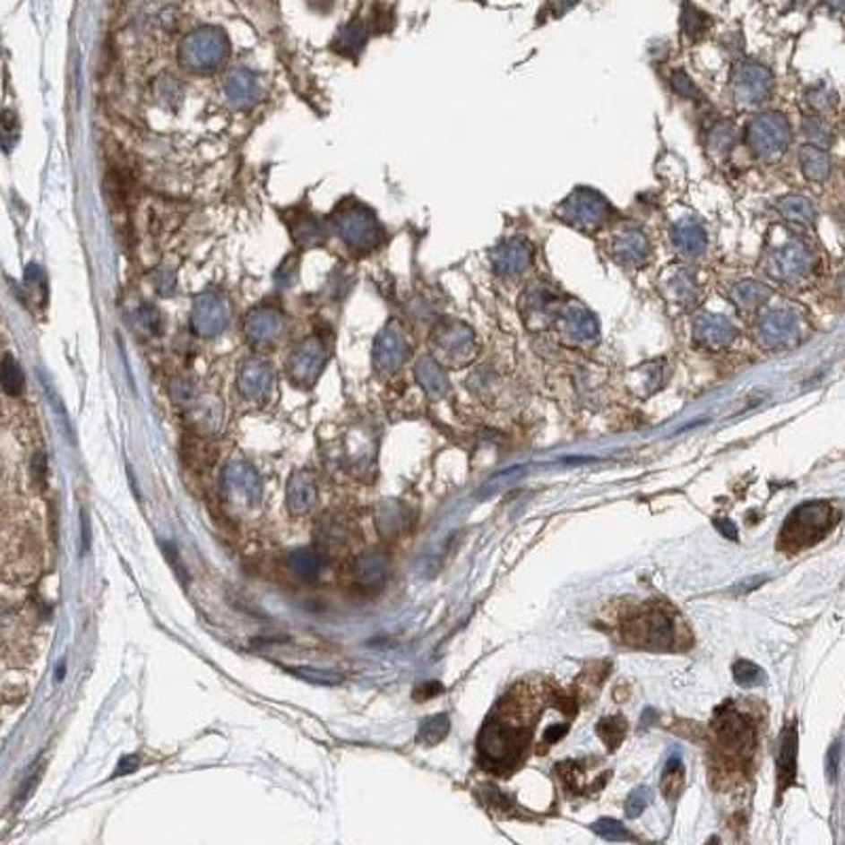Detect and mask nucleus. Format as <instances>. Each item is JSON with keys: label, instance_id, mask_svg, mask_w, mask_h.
<instances>
[{"label": "nucleus", "instance_id": "27", "mask_svg": "<svg viewBox=\"0 0 845 845\" xmlns=\"http://www.w3.org/2000/svg\"><path fill=\"white\" fill-rule=\"evenodd\" d=\"M729 298L742 313H753L763 309L772 298V289L761 281L744 280L729 288Z\"/></svg>", "mask_w": 845, "mask_h": 845}, {"label": "nucleus", "instance_id": "25", "mask_svg": "<svg viewBox=\"0 0 845 845\" xmlns=\"http://www.w3.org/2000/svg\"><path fill=\"white\" fill-rule=\"evenodd\" d=\"M224 93H227L228 102L239 106V108L252 106L260 96L256 74L247 68L233 70V73L227 76V82H224Z\"/></svg>", "mask_w": 845, "mask_h": 845}, {"label": "nucleus", "instance_id": "42", "mask_svg": "<svg viewBox=\"0 0 845 845\" xmlns=\"http://www.w3.org/2000/svg\"><path fill=\"white\" fill-rule=\"evenodd\" d=\"M313 499V482L309 476L297 474L289 482V501L298 505H306Z\"/></svg>", "mask_w": 845, "mask_h": 845}, {"label": "nucleus", "instance_id": "48", "mask_svg": "<svg viewBox=\"0 0 845 845\" xmlns=\"http://www.w3.org/2000/svg\"><path fill=\"white\" fill-rule=\"evenodd\" d=\"M151 280L155 283L157 292L161 294V297H171V294L176 292V275L171 269L159 267L157 271H152Z\"/></svg>", "mask_w": 845, "mask_h": 845}, {"label": "nucleus", "instance_id": "1", "mask_svg": "<svg viewBox=\"0 0 845 845\" xmlns=\"http://www.w3.org/2000/svg\"><path fill=\"white\" fill-rule=\"evenodd\" d=\"M815 269V254L806 239L778 228V237L772 239L765 254L767 275L786 286H799L807 281Z\"/></svg>", "mask_w": 845, "mask_h": 845}, {"label": "nucleus", "instance_id": "53", "mask_svg": "<svg viewBox=\"0 0 845 845\" xmlns=\"http://www.w3.org/2000/svg\"><path fill=\"white\" fill-rule=\"evenodd\" d=\"M566 731H569V725H552L543 734V740H546V744H556L566 736Z\"/></svg>", "mask_w": 845, "mask_h": 845}, {"label": "nucleus", "instance_id": "41", "mask_svg": "<svg viewBox=\"0 0 845 845\" xmlns=\"http://www.w3.org/2000/svg\"><path fill=\"white\" fill-rule=\"evenodd\" d=\"M803 134L806 138L812 142V146H818V149H824V146L831 144V127L826 125L823 119H809L803 123Z\"/></svg>", "mask_w": 845, "mask_h": 845}, {"label": "nucleus", "instance_id": "4", "mask_svg": "<svg viewBox=\"0 0 845 845\" xmlns=\"http://www.w3.org/2000/svg\"><path fill=\"white\" fill-rule=\"evenodd\" d=\"M831 512L832 507L826 501H814V504H803L797 507L786 518L782 537H780L784 549L797 552V549H803L823 539L826 530L831 529Z\"/></svg>", "mask_w": 845, "mask_h": 845}, {"label": "nucleus", "instance_id": "40", "mask_svg": "<svg viewBox=\"0 0 845 845\" xmlns=\"http://www.w3.org/2000/svg\"><path fill=\"white\" fill-rule=\"evenodd\" d=\"M592 831L602 839H607V841H625V839H634L628 831L624 829L622 823H617V820H613V818L596 820V823L592 824Z\"/></svg>", "mask_w": 845, "mask_h": 845}, {"label": "nucleus", "instance_id": "35", "mask_svg": "<svg viewBox=\"0 0 845 845\" xmlns=\"http://www.w3.org/2000/svg\"><path fill=\"white\" fill-rule=\"evenodd\" d=\"M448 717L446 714H438V717H429L427 720H423L421 729H418V742L427 744V746H434L440 740H444L448 734Z\"/></svg>", "mask_w": 845, "mask_h": 845}, {"label": "nucleus", "instance_id": "26", "mask_svg": "<svg viewBox=\"0 0 845 845\" xmlns=\"http://www.w3.org/2000/svg\"><path fill=\"white\" fill-rule=\"evenodd\" d=\"M273 381V370L264 359H247L239 370V389L247 398L267 393Z\"/></svg>", "mask_w": 845, "mask_h": 845}, {"label": "nucleus", "instance_id": "15", "mask_svg": "<svg viewBox=\"0 0 845 845\" xmlns=\"http://www.w3.org/2000/svg\"><path fill=\"white\" fill-rule=\"evenodd\" d=\"M560 336L571 345H588L599 339V322L582 303H565L556 317Z\"/></svg>", "mask_w": 845, "mask_h": 845}, {"label": "nucleus", "instance_id": "36", "mask_svg": "<svg viewBox=\"0 0 845 845\" xmlns=\"http://www.w3.org/2000/svg\"><path fill=\"white\" fill-rule=\"evenodd\" d=\"M625 727H628V723H625L624 717L602 719L599 723V736L602 737V742H605L608 748L616 750L624 740Z\"/></svg>", "mask_w": 845, "mask_h": 845}, {"label": "nucleus", "instance_id": "54", "mask_svg": "<svg viewBox=\"0 0 845 845\" xmlns=\"http://www.w3.org/2000/svg\"><path fill=\"white\" fill-rule=\"evenodd\" d=\"M135 767H138V756H125V759L121 761V767H116L115 776H112V778H116V776H125V773L134 772Z\"/></svg>", "mask_w": 845, "mask_h": 845}, {"label": "nucleus", "instance_id": "44", "mask_svg": "<svg viewBox=\"0 0 845 845\" xmlns=\"http://www.w3.org/2000/svg\"><path fill=\"white\" fill-rule=\"evenodd\" d=\"M807 104H809V108H814L815 112H826L837 104V96H835V91L829 90V87L820 85L807 91Z\"/></svg>", "mask_w": 845, "mask_h": 845}, {"label": "nucleus", "instance_id": "16", "mask_svg": "<svg viewBox=\"0 0 845 845\" xmlns=\"http://www.w3.org/2000/svg\"><path fill=\"white\" fill-rule=\"evenodd\" d=\"M326 358L328 351L323 341H319L317 336H309V339H303L292 349L288 358V372L292 375L294 381L311 385V383L317 381L319 372L326 364Z\"/></svg>", "mask_w": 845, "mask_h": 845}, {"label": "nucleus", "instance_id": "37", "mask_svg": "<svg viewBox=\"0 0 845 845\" xmlns=\"http://www.w3.org/2000/svg\"><path fill=\"white\" fill-rule=\"evenodd\" d=\"M734 678L740 687H759L765 681V672L748 660H737L734 664Z\"/></svg>", "mask_w": 845, "mask_h": 845}, {"label": "nucleus", "instance_id": "11", "mask_svg": "<svg viewBox=\"0 0 845 845\" xmlns=\"http://www.w3.org/2000/svg\"><path fill=\"white\" fill-rule=\"evenodd\" d=\"M628 641L636 642L641 647L649 649H672V642L677 641L675 619L668 616L661 608L645 613L642 617H636L628 624Z\"/></svg>", "mask_w": 845, "mask_h": 845}, {"label": "nucleus", "instance_id": "12", "mask_svg": "<svg viewBox=\"0 0 845 845\" xmlns=\"http://www.w3.org/2000/svg\"><path fill=\"white\" fill-rule=\"evenodd\" d=\"M434 347L448 364H465L476 349V334L468 323L448 319L434 332Z\"/></svg>", "mask_w": 845, "mask_h": 845}, {"label": "nucleus", "instance_id": "3", "mask_svg": "<svg viewBox=\"0 0 845 845\" xmlns=\"http://www.w3.org/2000/svg\"><path fill=\"white\" fill-rule=\"evenodd\" d=\"M230 43L227 32L216 26L193 30L180 45V64L197 74H210L228 60Z\"/></svg>", "mask_w": 845, "mask_h": 845}, {"label": "nucleus", "instance_id": "6", "mask_svg": "<svg viewBox=\"0 0 845 845\" xmlns=\"http://www.w3.org/2000/svg\"><path fill=\"white\" fill-rule=\"evenodd\" d=\"M527 736L520 727L507 725V720L501 714H493L484 725L480 734V754L484 761L490 763H513L522 753Z\"/></svg>", "mask_w": 845, "mask_h": 845}, {"label": "nucleus", "instance_id": "50", "mask_svg": "<svg viewBox=\"0 0 845 845\" xmlns=\"http://www.w3.org/2000/svg\"><path fill=\"white\" fill-rule=\"evenodd\" d=\"M297 271H298V258L297 256H289V258L283 260V264L280 269H277V273H275L277 286H281V288L292 286V281L297 280Z\"/></svg>", "mask_w": 845, "mask_h": 845}, {"label": "nucleus", "instance_id": "31", "mask_svg": "<svg viewBox=\"0 0 845 845\" xmlns=\"http://www.w3.org/2000/svg\"><path fill=\"white\" fill-rule=\"evenodd\" d=\"M778 211L784 220L795 224H812L815 220V208L803 194H784L778 201Z\"/></svg>", "mask_w": 845, "mask_h": 845}, {"label": "nucleus", "instance_id": "43", "mask_svg": "<svg viewBox=\"0 0 845 845\" xmlns=\"http://www.w3.org/2000/svg\"><path fill=\"white\" fill-rule=\"evenodd\" d=\"M134 319L140 328H144L146 332L151 334L159 332V328H161V315H159V311L149 303H142L138 309H135Z\"/></svg>", "mask_w": 845, "mask_h": 845}, {"label": "nucleus", "instance_id": "7", "mask_svg": "<svg viewBox=\"0 0 845 845\" xmlns=\"http://www.w3.org/2000/svg\"><path fill=\"white\" fill-rule=\"evenodd\" d=\"M558 216L560 220L579 230H599L611 218V205L599 191L582 186L563 201Z\"/></svg>", "mask_w": 845, "mask_h": 845}, {"label": "nucleus", "instance_id": "20", "mask_svg": "<svg viewBox=\"0 0 845 845\" xmlns=\"http://www.w3.org/2000/svg\"><path fill=\"white\" fill-rule=\"evenodd\" d=\"M660 292L664 294L666 303L677 311H687L695 305L697 283L694 273L687 267H670L660 280Z\"/></svg>", "mask_w": 845, "mask_h": 845}, {"label": "nucleus", "instance_id": "18", "mask_svg": "<svg viewBox=\"0 0 845 845\" xmlns=\"http://www.w3.org/2000/svg\"><path fill=\"white\" fill-rule=\"evenodd\" d=\"M408 341L404 330H401L400 323H387L385 328L381 330V334L376 336L375 341V351H372V358H375V366L378 372H393L398 370L404 359L408 356Z\"/></svg>", "mask_w": 845, "mask_h": 845}, {"label": "nucleus", "instance_id": "29", "mask_svg": "<svg viewBox=\"0 0 845 845\" xmlns=\"http://www.w3.org/2000/svg\"><path fill=\"white\" fill-rule=\"evenodd\" d=\"M799 163L803 174H806L807 180L812 182H826L831 176L832 169V161L831 155L824 149H818V146L806 144L799 152Z\"/></svg>", "mask_w": 845, "mask_h": 845}, {"label": "nucleus", "instance_id": "56", "mask_svg": "<svg viewBox=\"0 0 845 845\" xmlns=\"http://www.w3.org/2000/svg\"><path fill=\"white\" fill-rule=\"evenodd\" d=\"M442 689H444V687H442L440 683H431V685H425V689H421V691H425L423 700H427V697H434V695L442 694Z\"/></svg>", "mask_w": 845, "mask_h": 845}, {"label": "nucleus", "instance_id": "34", "mask_svg": "<svg viewBox=\"0 0 845 845\" xmlns=\"http://www.w3.org/2000/svg\"><path fill=\"white\" fill-rule=\"evenodd\" d=\"M155 91L159 102H163L165 106H178L185 98V90H182V82L171 74H161L155 82Z\"/></svg>", "mask_w": 845, "mask_h": 845}, {"label": "nucleus", "instance_id": "45", "mask_svg": "<svg viewBox=\"0 0 845 845\" xmlns=\"http://www.w3.org/2000/svg\"><path fill=\"white\" fill-rule=\"evenodd\" d=\"M649 801H651V790H649L647 786H638V789L630 793L628 801H625V815H628V818H638V815L645 812Z\"/></svg>", "mask_w": 845, "mask_h": 845}, {"label": "nucleus", "instance_id": "24", "mask_svg": "<svg viewBox=\"0 0 845 845\" xmlns=\"http://www.w3.org/2000/svg\"><path fill=\"white\" fill-rule=\"evenodd\" d=\"M797 776V723H789L780 736L778 753V793L795 784Z\"/></svg>", "mask_w": 845, "mask_h": 845}, {"label": "nucleus", "instance_id": "21", "mask_svg": "<svg viewBox=\"0 0 845 845\" xmlns=\"http://www.w3.org/2000/svg\"><path fill=\"white\" fill-rule=\"evenodd\" d=\"M737 328L719 313H700L694 322V339L708 349H725L736 341Z\"/></svg>", "mask_w": 845, "mask_h": 845}, {"label": "nucleus", "instance_id": "51", "mask_svg": "<svg viewBox=\"0 0 845 845\" xmlns=\"http://www.w3.org/2000/svg\"><path fill=\"white\" fill-rule=\"evenodd\" d=\"M675 90H677V93H681V96H687V98H694L697 93L694 82L689 81V76L685 73L675 74Z\"/></svg>", "mask_w": 845, "mask_h": 845}, {"label": "nucleus", "instance_id": "52", "mask_svg": "<svg viewBox=\"0 0 845 845\" xmlns=\"http://www.w3.org/2000/svg\"><path fill=\"white\" fill-rule=\"evenodd\" d=\"M839 756H841V742L837 740V742L831 746V750H829V763H826V767H829V778L832 780V782H835V780H837Z\"/></svg>", "mask_w": 845, "mask_h": 845}, {"label": "nucleus", "instance_id": "55", "mask_svg": "<svg viewBox=\"0 0 845 845\" xmlns=\"http://www.w3.org/2000/svg\"><path fill=\"white\" fill-rule=\"evenodd\" d=\"M717 529L720 530V533H723L725 537H729V539H737V530L734 524L729 522V520H717Z\"/></svg>", "mask_w": 845, "mask_h": 845}, {"label": "nucleus", "instance_id": "14", "mask_svg": "<svg viewBox=\"0 0 845 845\" xmlns=\"http://www.w3.org/2000/svg\"><path fill=\"white\" fill-rule=\"evenodd\" d=\"M191 323L201 339H214V336L222 334L228 326L227 300L216 292L199 294L193 305Z\"/></svg>", "mask_w": 845, "mask_h": 845}, {"label": "nucleus", "instance_id": "17", "mask_svg": "<svg viewBox=\"0 0 845 845\" xmlns=\"http://www.w3.org/2000/svg\"><path fill=\"white\" fill-rule=\"evenodd\" d=\"M533 263V247L527 239L512 237L501 241L490 254V264L495 273L505 277V280H516L530 267Z\"/></svg>", "mask_w": 845, "mask_h": 845}, {"label": "nucleus", "instance_id": "49", "mask_svg": "<svg viewBox=\"0 0 845 845\" xmlns=\"http://www.w3.org/2000/svg\"><path fill=\"white\" fill-rule=\"evenodd\" d=\"M26 289L30 292L34 303H39L37 292H40L47 298L45 275H43V271H40V267H37V264H30V267H28V271H26Z\"/></svg>", "mask_w": 845, "mask_h": 845}, {"label": "nucleus", "instance_id": "5", "mask_svg": "<svg viewBox=\"0 0 845 845\" xmlns=\"http://www.w3.org/2000/svg\"><path fill=\"white\" fill-rule=\"evenodd\" d=\"M748 149L763 161H776L790 144V125L784 115L761 112L746 125Z\"/></svg>", "mask_w": 845, "mask_h": 845}, {"label": "nucleus", "instance_id": "23", "mask_svg": "<svg viewBox=\"0 0 845 845\" xmlns=\"http://www.w3.org/2000/svg\"><path fill=\"white\" fill-rule=\"evenodd\" d=\"M670 241L683 258H700L708 246L706 230L695 218H683L672 224Z\"/></svg>", "mask_w": 845, "mask_h": 845}, {"label": "nucleus", "instance_id": "46", "mask_svg": "<svg viewBox=\"0 0 845 845\" xmlns=\"http://www.w3.org/2000/svg\"><path fill=\"white\" fill-rule=\"evenodd\" d=\"M706 15H702L700 11L694 7H685L683 13V30L687 37L691 39H700L702 34L706 32Z\"/></svg>", "mask_w": 845, "mask_h": 845}, {"label": "nucleus", "instance_id": "13", "mask_svg": "<svg viewBox=\"0 0 845 845\" xmlns=\"http://www.w3.org/2000/svg\"><path fill=\"white\" fill-rule=\"evenodd\" d=\"M558 294L549 286L543 283H535L520 298V309H522V319L530 330H548L556 326V317L560 313Z\"/></svg>", "mask_w": 845, "mask_h": 845}, {"label": "nucleus", "instance_id": "22", "mask_svg": "<svg viewBox=\"0 0 845 845\" xmlns=\"http://www.w3.org/2000/svg\"><path fill=\"white\" fill-rule=\"evenodd\" d=\"M244 330L252 342H273L283 332V315L275 306H256L246 315Z\"/></svg>", "mask_w": 845, "mask_h": 845}, {"label": "nucleus", "instance_id": "32", "mask_svg": "<svg viewBox=\"0 0 845 845\" xmlns=\"http://www.w3.org/2000/svg\"><path fill=\"white\" fill-rule=\"evenodd\" d=\"M417 381L429 395H442L448 387V378L434 358H423L417 364Z\"/></svg>", "mask_w": 845, "mask_h": 845}, {"label": "nucleus", "instance_id": "10", "mask_svg": "<svg viewBox=\"0 0 845 845\" xmlns=\"http://www.w3.org/2000/svg\"><path fill=\"white\" fill-rule=\"evenodd\" d=\"M714 734L720 746L737 759H750L754 750V729L734 708H720L714 717Z\"/></svg>", "mask_w": 845, "mask_h": 845}, {"label": "nucleus", "instance_id": "39", "mask_svg": "<svg viewBox=\"0 0 845 845\" xmlns=\"http://www.w3.org/2000/svg\"><path fill=\"white\" fill-rule=\"evenodd\" d=\"M0 376H3L4 392H7L9 395H20L22 393L23 375H22L20 364L15 362L11 353H7V356H4V359H3V372H0Z\"/></svg>", "mask_w": 845, "mask_h": 845}, {"label": "nucleus", "instance_id": "30", "mask_svg": "<svg viewBox=\"0 0 845 845\" xmlns=\"http://www.w3.org/2000/svg\"><path fill=\"white\" fill-rule=\"evenodd\" d=\"M366 40H368V28L364 26V22H359L353 17L351 22H347L345 26L339 28L334 37V47L345 56H358L359 51L364 49Z\"/></svg>", "mask_w": 845, "mask_h": 845}, {"label": "nucleus", "instance_id": "33", "mask_svg": "<svg viewBox=\"0 0 845 845\" xmlns=\"http://www.w3.org/2000/svg\"><path fill=\"white\" fill-rule=\"evenodd\" d=\"M681 790H683V763H681V756L672 754L664 767V773H661V793H664L668 801H672V799H677Z\"/></svg>", "mask_w": 845, "mask_h": 845}, {"label": "nucleus", "instance_id": "28", "mask_svg": "<svg viewBox=\"0 0 845 845\" xmlns=\"http://www.w3.org/2000/svg\"><path fill=\"white\" fill-rule=\"evenodd\" d=\"M289 224V233H292L294 244L303 250H309V247H317L323 244V237H326V230H323V224L317 220L315 216H311L309 211H297L292 218L288 220Z\"/></svg>", "mask_w": 845, "mask_h": 845}, {"label": "nucleus", "instance_id": "8", "mask_svg": "<svg viewBox=\"0 0 845 845\" xmlns=\"http://www.w3.org/2000/svg\"><path fill=\"white\" fill-rule=\"evenodd\" d=\"M773 76L763 64L744 60L731 73V96L740 108H759L770 99Z\"/></svg>", "mask_w": 845, "mask_h": 845}, {"label": "nucleus", "instance_id": "9", "mask_svg": "<svg viewBox=\"0 0 845 845\" xmlns=\"http://www.w3.org/2000/svg\"><path fill=\"white\" fill-rule=\"evenodd\" d=\"M801 319L790 306H763L759 319H756V341L765 349H782L793 345L799 336Z\"/></svg>", "mask_w": 845, "mask_h": 845}, {"label": "nucleus", "instance_id": "19", "mask_svg": "<svg viewBox=\"0 0 845 845\" xmlns=\"http://www.w3.org/2000/svg\"><path fill=\"white\" fill-rule=\"evenodd\" d=\"M608 254L617 260L622 267L636 269L651 258V244L647 235L638 228H624L613 235L608 244Z\"/></svg>", "mask_w": 845, "mask_h": 845}, {"label": "nucleus", "instance_id": "2", "mask_svg": "<svg viewBox=\"0 0 845 845\" xmlns=\"http://www.w3.org/2000/svg\"><path fill=\"white\" fill-rule=\"evenodd\" d=\"M332 227L342 244H345L349 250L358 254H368L376 250V247L383 244V237H385L375 211L366 208L359 201H345V203H341L332 214Z\"/></svg>", "mask_w": 845, "mask_h": 845}, {"label": "nucleus", "instance_id": "47", "mask_svg": "<svg viewBox=\"0 0 845 845\" xmlns=\"http://www.w3.org/2000/svg\"><path fill=\"white\" fill-rule=\"evenodd\" d=\"M20 140V121H17V115L13 110H4L3 112V149L11 152L13 146Z\"/></svg>", "mask_w": 845, "mask_h": 845}, {"label": "nucleus", "instance_id": "38", "mask_svg": "<svg viewBox=\"0 0 845 845\" xmlns=\"http://www.w3.org/2000/svg\"><path fill=\"white\" fill-rule=\"evenodd\" d=\"M734 144H736V132L731 125H727V123H717V125L711 129V142H708V146H711V151L714 152V155H729V151L734 149Z\"/></svg>", "mask_w": 845, "mask_h": 845}]
</instances>
